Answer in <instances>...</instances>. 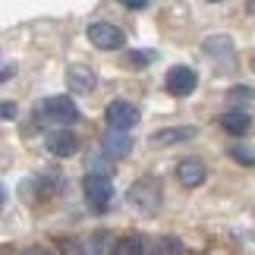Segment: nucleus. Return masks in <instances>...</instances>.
<instances>
[{
    "label": "nucleus",
    "instance_id": "nucleus-20",
    "mask_svg": "<svg viewBox=\"0 0 255 255\" xmlns=\"http://www.w3.org/2000/svg\"><path fill=\"white\" fill-rule=\"evenodd\" d=\"M16 104L13 101H0V120H16Z\"/></svg>",
    "mask_w": 255,
    "mask_h": 255
},
{
    "label": "nucleus",
    "instance_id": "nucleus-19",
    "mask_svg": "<svg viewBox=\"0 0 255 255\" xmlns=\"http://www.w3.org/2000/svg\"><path fill=\"white\" fill-rule=\"evenodd\" d=\"M151 60V54H145V51H132L129 57H126V63L132 66V70H145V63Z\"/></svg>",
    "mask_w": 255,
    "mask_h": 255
},
{
    "label": "nucleus",
    "instance_id": "nucleus-6",
    "mask_svg": "<svg viewBox=\"0 0 255 255\" xmlns=\"http://www.w3.org/2000/svg\"><path fill=\"white\" fill-rule=\"evenodd\" d=\"M98 85V73L88 63H70L66 66V88L73 95H92Z\"/></svg>",
    "mask_w": 255,
    "mask_h": 255
},
{
    "label": "nucleus",
    "instance_id": "nucleus-14",
    "mask_svg": "<svg viewBox=\"0 0 255 255\" xmlns=\"http://www.w3.org/2000/svg\"><path fill=\"white\" fill-rule=\"evenodd\" d=\"M151 246H148V240H142V237H126L120 246H117V255H148Z\"/></svg>",
    "mask_w": 255,
    "mask_h": 255
},
{
    "label": "nucleus",
    "instance_id": "nucleus-1",
    "mask_svg": "<svg viewBox=\"0 0 255 255\" xmlns=\"http://www.w3.org/2000/svg\"><path fill=\"white\" fill-rule=\"evenodd\" d=\"M126 202H129L135 211H142V214H154L161 208V202H164L161 180H154V176H142V180H135L129 186V192H126Z\"/></svg>",
    "mask_w": 255,
    "mask_h": 255
},
{
    "label": "nucleus",
    "instance_id": "nucleus-17",
    "mask_svg": "<svg viewBox=\"0 0 255 255\" xmlns=\"http://www.w3.org/2000/svg\"><path fill=\"white\" fill-rule=\"evenodd\" d=\"M227 101L230 104H255V92L246 88V85H233L230 95H227Z\"/></svg>",
    "mask_w": 255,
    "mask_h": 255
},
{
    "label": "nucleus",
    "instance_id": "nucleus-3",
    "mask_svg": "<svg viewBox=\"0 0 255 255\" xmlns=\"http://www.w3.org/2000/svg\"><path fill=\"white\" fill-rule=\"evenodd\" d=\"M82 192H85V202L95 211H107V205L114 199V183L107 173H88L82 180Z\"/></svg>",
    "mask_w": 255,
    "mask_h": 255
},
{
    "label": "nucleus",
    "instance_id": "nucleus-12",
    "mask_svg": "<svg viewBox=\"0 0 255 255\" xmlns=\"http://www.w3.org/2000/svg\"><path fill=\"white\" fill-rule=\"evenodd\" d=\"M249 126H252V117H249V111H243V107H233V111H227L221 117V129L230 132V135H246Z\"/></svg>",
    "mask_w": 255,
    "mask_h": 255
},
{
    "label": "nucleus",
    "instance_id": "nucleus-24",
    "mask_svg": "<svg viewBox=\"0 0 255 255\" xmlns=\"http://www.w3.org/2000/svg\"><path fill=\"white\" fill-rule=\"evenodd\" d=\"M249 9H252V13H255V3H249Z\"/></svg>",
    "mask_w": 255,
    "mask_h": 255
},
{
    "label": "nucleus",
    "instance_id": "nucleus-21",
    "mask_svg": "<svg viewBox=\"0 0 255 255\" xmlns=\"http://www.w3.org/2000/svg\"><path fill=\"white\" fill-rule=\"evenodd\" d=\"M126 9H145L148 3H145V0H129V3H123Z\"/></svg>",
    "mask_w": 255,
    "mask_h": 255
},
{
    "label": "nucleus",
    "instance_id": "nucleus-9",
    "mask_svg": "<svg viewBox=\"0 0 255 255\" xmlns=\"http://www.w3.org/2000/svg\"><path fill=\"white\" fill-rule=\"evenodd\" d=\"M176 180H180L186 189H199V186L208 180V167L199 158H183L176 164Z\"/></svg>",
    "mask_w": 255,
    "mask_h": 255
},
{
    "label": "nucleus",
    "instance_id": "nucleus-22",
    "mask_svg": "<svg viewBox=\"0 0 255 255\" xmlns=\"http://www.w3.org/2000/svg\"><path fill=\"white\" fill-rule=\"evenodd\" d=\"M22 255H51V252H47V249H41V246H35V249H25Z\"/></svg>",
    "mask_w": 255,
    "mask_h": 255
},
{
    "label": "nucleus",
    "instance_id": "nucleus-8",
    "mask_svg": "<svg viewBox=\"0 0 255 255\" xmlns=\"http://www.w3.org/2000/svg\"><path fill=\"white\" fill-rule=\"evenodd\" d=\"M164 85H167V92L176 95V98H186L195 92V85H199V76H195L192 66H170L167 70V79H164Z\"/></svg>",
    "mask_w": 255,
    "mask_h": 255
},
{
    "label": "nucleus",
    "instance_id": "nucleus-16",
    "mask_svg": "<svg viewBox=\"0 0 255 255\" xmlns=\"http://www.w3.org/2000/svg\"><path fill=\"white\" fill-rule=\"evenodd\" d=\"M205 51L211 57H233V44H230L227 35H221V38H208V41H205Z\"/></svg>",
    "mask_w": 255,
    "mask_h": 255
},
{
    "label": "nucleus",
    "instance_id": "nucleus-2",
    "mask_svg": "<svg viewBox=\"0 0 255 255\" xmlns=\"http://www.w3.org/2000/svg\"><path fill=\"white\" fill-rule=\"evenodd\" d=\"M38 114H41L44 123H54L57 129H66V126L79 123V107H76L73 98L66 95H54V98H44L41 104H38Z\"/></svg>",
    "mask_w": 255,
    "mask_h": 255
},
{
    "label": "nucleus",
    "instance_id": "nucleus-13",
    "mask_svg": "<svg viewBox=\"0 0 255 255\" xmlns=\"http://www.w3.org/2000/svg\"><path fill=\"white\" fill-rule=\"evenodd\" d=\"M114 249V237L107 230H95L85 243H79V255H107Z\"/></svg>",
    "mask_w": 255,
    "mask_h": 255
},
{
    "label": "nucleus",
    "instance_id": "nucleus-23",
    "mask_svg": "<svg viewBox=\"0 0 255 255\" xmlns=\"http://www.w3.org/2000/svg\"><path fill=\"white\" fill-rule=\"evenodd\" d=\"M3 202H6V186L0 183V205H3Z\"/></svg>",
    "mask_w": 255,
    "mask_h": 255
},
{
    "label": "nucleus",
    "instance_id": "nucleus-10",
    "mask_svg": "<svg viewBox=\"0 0 255 255\" xmlns=\"http://www.w3.org/2000/svg\"><path fill=\"white\" fill-rule=\"evenodd\" d=\"M132 145H135V139H132L129 132H111V129H107V135L101 139V148H104V154H107V158H114V161H123V158H129Z\"/></svg>",
    "mask_w": 255,
    "mask_h": 255
},
{
    "label": "nucleus",
    "instance_id": "nucleus-7",
    "mask_svg": "<svg viewBox=\"0 0 255 255\" xmlns=\"http://www.w3.org/2000/svg\"><path fill=\"white\" fill-rule=\"evenodd\" d=\"M44 148L54 154V158H73L79 151V135L73 129H51L44 135Z\"/></svg>",
    "mask_w": 255,
    "mask_h": 255
},
{
    "label": "nucleus",
    "instance_id": "nucleus-11",
    "mask_svg": "<svg viewBox=\"0 0 255 255\" xmlns=\"http://www.w3.org/2000/svg\"><path fill=\"white\" fill-rule=\"evenodd\" d=\"M195 135H199V129H195V126H167V129H158V132H151V145H158V148H164V145L192 142Z\"/></svg>",
    "mask_w": 255,
    "mask_h": 255
},
{
    "label": "nucleus",
    "instance_id": "nucleus-25",
    "mask_svg": "<svg viewBox=\"0 0 255 255\" xmlns=\"http://www.w3.org/2000/svg\"><path fill=\"white\" fill-rule=\"evenodd\" d=\"M252 66H255V63H252Z\"/></svg>",
    "mask_w": 255,
    "mask_h": 255
},
{
    "label": "nucleus",
    "instance_id": "nucleus-5",
    "mask_svg": "<svg viewBox=\"0 0 255 255\" xmlns=\"http://www.w3.org/2000/svg\"><path fill=\"white\" fill-rule=\"evenodd\" d=\"M88 41H92L98 51H120L126 44V32L117 28L114 22H92L88 25Z\"/></svg>",
    "mask_w": 255,
    "mask_h": 255
},
{
    "label": "nucleus",
    "instance_id": "nucleus-18",
    "mask_svg": "<svg viewBox=\"0 0 255 255\" xmlns=\"http://www.w3.org/2000/svg\"><path fill=\"white\" fill-rule=\"evenodd\" d=\"M230 158L237 161V164L252 167V164H255V148H249V145H233V148H230Z\"/></svg>",
    "mask_w": 255,
    "mask_h": 255
},
{
    "label": "nucleus",
    "instance_id": "nucleus-15",
    "mask_svg": "<svg viewBox=\"0 0 255 255\" xmlns=\"http://www.w3.org/2000/svg\"><path fill=\"white\" fill-rule=\"evenodd\" d=\"M148 255H183V240H176V237H164V240H158V243L151 246Z\"/></svg>",
    "mask_w": 255,
    "mask_h": 255
},
{
    "label": "nucleus",
    "instance_id": "nucleus-4",
    "mask_svg": "<svg viewBox=\"0 0 255 255\" xmlns=\"http://www.w3.org/2000/svg\"><path fill=\"white\" fill-rule=\"evenodd\" d=\"M107 129L111 132H129L135 123H139V107L129 104V101H123V98H117V101L107 104Z\"/></svg>",
    "mask_w": 255,
    "mask_h": 255
}]
</instances>
